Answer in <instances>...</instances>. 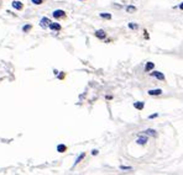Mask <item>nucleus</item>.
<instances>
[{"label": "nucleus", "mask_w": 183, "mask_h": 175, "mask_svg": "<svg viewBox=\"0 0 183 175\" xmlns=\"http://www.w3.org/2000/svg\"><path fill=\"white\" fill-rule=\"evenodd\" d=\"M147 93H149V95H151V96H156V95H161V94H162V90H161V89H151V90H149Z\"/></svg>", "instance_id": "6"}, {"label": "nucleus", "mask_w": 183, "mask_h": 175, "mask_svg": "<svg viewBox=\"0 0 183 175\" xmlns=\"http://www.w3.org/2000/svg\"><path fill=\"white\" fill-rule=\"evenodd\" d=\"M31 3L35 5H40V4H42V0H31Z\"/></svg>", "instance_id": "17"}, {"label": "nucleus", "mask_w": 183, "mask_h": 175, "mask_svg": "<svg viewBox=\"0 0 183 175\" xmlns=\"http://www.w3.org/2000/svg\"><path fill=\"white\" fill-rule=\"evenodd\" d=\"M48 27H50L52 31H60V30H61V25L57 24V22H51Z\"/></svg>", "instance_id": "4"}, {"label": "nucleus", "mask_w": 183, "mask_h": 175, "mask_svg": "<svg viewBox=\"0 0 183 175\" xmlns=\"http://www.w3.org/2000/svg\"><path fill=\"white\" fill-rule=\"evenodd\" d=\"M134 107L137 109V110H142L145 107V104L141 103V101H137V103H134Z\"/></svg>", "instance_id": "11"}, {"label": "nucleus", "mask_w": 183, "mask_h": 175, "mask_svg": "<svg viewBox=\"0 0 183 175\" xmlns=\"http://www.w3.org/2000/svg\"><path fill=\"white\" fill-rule=\"evenodd\" d=\"M50 24H51V21H50L48 17H42L41 20H40V26L42 29H46L47 26H50Z\"/></svg>", "instance_id": "2"}, {"label": "nucleus", "mask_w": 183, "mask_h": 175, "mask_svg": "<svg viewBox=\"0 0 183 175\" xmlns=\"http://www.w3.org/2000/svg\"><path fill=\"white\" fill-rule=\"evenodd\" d=\"M136 143H137V144H140V146L146 144V143H147V137H140V138L136 141Z\"/></svg>", "instance_id": "9"}, {"label": "nucleus", "mask_w": 183, "mask_h": 175, "mask_svg": "<svg viewBox=\"0 0 183 175\" xmlns=\"http://www.w3.org/2000/svg\"><path fill=\"white\" fill-rule=\"evenodd\" d=\"M179 9H182V10H183V3H181V4H179Z\"/></svg>", "instance_id": "22"}, {"label": "nucleus", "mask_w": 183, "mask_h": 175, "mask_svg": "<svg viewBox=\"0 0 183 175\" xmlns=\"http://www.w3.org/2000/svg\"><path fill=\"white\" fill-rule=\"evenodd\" d=\"M99 16L102 19H105V20H110V19H112V14H109V12H100Z\"/></svg>", "instance_id": "8"}, {"label": "nucleus", "mask_w": 183, "mask_h": 175, "mask_svg": "<svg viewBox=\"0 0 183 175\" xmlns=\"http://www.w3.org/2000/svg\"><path fill=\"white\" fill-rule=\"evenodd\" d=\"M120 169H121V170H131L133 168H131V167H125V165H121V167H120Z\"/></svg>", "instance_id": "19"}, {"label": "nucleus", "mask_w": 183, "mask_h": 175, "mask_svg": "<svg viewBox=\"0 0 183 175\" xmlns=\"http://www.w3.org/2000/svg\"><path fill=\"white\" fill-rule=\"evenodd\" d=\"M31 30V25L30 24H27V25H25L24 27H22V31L24 32H27V31H30Z\"/></svg>", "instance_id": "15"}, {"label": "nucleus", "mask_w": 183, "mask_h": 175, "mask_svg": "<svg viewBox=\"0 0 183 175\" xmlns=\"http://www.w3.org/2000/svg\"><path fill=\"white\" fill-rule=\"evenodd\" d=\"M84 155H85L84 153H82V154L79 155V157H78V158L76 159V162H74V165H77V164H78V163H79V162H81V160H82V159L84 158Z\"/></svg>", "instance_id": "14"}, {"label": "nucleus", "mask_w": 183, "mask_h": 175, "mask_svg": "<svg viewBox=\"0 0 183 175\" xmlns=\"http://www.w3.org/2000/svg\"><path fill=\"white\" fill-rule=\"evenodd\" d=\"M154 67H155V64L152 62H147V64L145 67V72H151L154 69Z\"/></svg>", "instance_id": "10"}, {"label": "nucleus", "mask_w": 183, "mask_h": 175, "mask_svg": "<svg viewBox=\"0 0 183 175\" xmlns=\"http://www.w3.org/2000/svg\"><path fill=\"white\" fill-rule=\"evenodd\" d=\"M127 26H129L130 29H133V30H136V29H137V25H136V24H134V22H130Z\"/></svg>", "instance_id": "18"}, {"label": "nucleus", "mask_w": 183, "mask_h": 175, "mask_svg": "<svg viewBox=\"0 0 183 175\" xmlns=\"http://www.w3.org/2000/svg\"><path fill=\"white\" fill-rule=\"evenodd\" d=\"M64 11L63 10H60V9H57V10H54L53 12H52V16L54 17V19H60V17H64Z\"/></svg>", "instance_id": "1"}, {"label": "nucleus", "mask_w": 183, "mask_h": 175, "mask_svg": "<svg viewBox=\"0 0 183 175\" xmlns=\"http://www.w3.org/2000/svg\"><path fill=\"white\" fill-rule=\"evenodd\" d=\"M157 116H158V113H154V115H150V116H149V119H156Z\"/></svg>", "instance_id": "20"}, {"label": "nucleus", "mask_w": 183, "mask_h": 175, "mask_svg": "<svg viewBox=\"0 0 183 175\" xmlns=\"http://www.w3.org/2000/svg\"><path fill=\"white\" fill-rule=\"evenodd\" d=\"M11 6L14 8V9H16V10H21L22 9V3L21 2H17V0H14V2L11 3Z\"/></svg>", "instance_id": "3"}, {"label": "nucleus", "mask_w": 183, "mask_h": 175, "mask_svg": "<svg viewBox=\"0 0 183 175\" xmlns=\"http://www.w3.org/2000/svg\"><path fill=\"white\" fill-rule=\"evenodd\" d=\"M143 133H145V134H149V136H156V131L152 130V128H149V130L143 131Z\"/></svg>", "instance_id": "13"}, {"label": "nucleus", "mask_w": 183, "mask_h": 175, "mask_svg": "<svg viewBox=\"0 0 183 175\" xmlns=\"http://www.w3.org/2000/svg\"><path fill=\"white\" fill-rule=\"evenodd\" d=\"M98 154V150L97 149H93V150H92V155H97Z\"/></svg>", "instance_id": "21"}, {"label": "nucleus", "mask_w": 183, "mask_h": 175, "mask_svg": "<svg viewBox=\"0 0 183 175\" xmlns=\"http://www.w3.org/2000/svg\"><path fill=\"white\" fill-rule=\"evenodd\" d=\"M95 36H97L98 38H100V40H104V38L106 37L104 30H98V31H95Z\"/></svg>", "instance_id": "7"}, {"label": "nucleus", "mask_w": 183, "mask_h": 175, "mask_svg": "<svg viewBox=\"0 0 183 175\" xmlns=\"http://www.w3.org/2000/svg\"><path fill=\"white\" fill-rule=\"evenodd\" d=\"M66 150H67V146H66V144H58V146H57V152L64 153Z\"/></svg>", "instance_id": "12"}, {"label": "nucleus", "mask_w": 183, "mask_h": 175, "mask_svg": "<svg viewBox=\"0 0 183 175\" xmlns=\"http://www.w3.org/2000/svg\"><path fill=\"white\" fill-rule=\"evenodd\" d=\"M151 75L155 76V78H157L158 80H164V75H163L161 72H152Z\"/></svg>", "instance_id": "5"}, {"label": "nucleus", "mask_w": 183, "mask_h": 175, "mask_svg": "<svg viewBox=\"0 0 183 175\" xmlns=\"http://www.w3.org/2000/svg\"><path fill=\"white\" fill-rule=\"evenodd\" d=\"M135 10H136V8H135V6H131V5L126 8V11H127V12H131V11H135Z\"/></svg>", "instance_id": "16"}]
</instances>
